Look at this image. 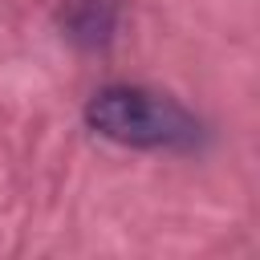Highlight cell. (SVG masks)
<instances>
[{
    "label": "cell",
    "mask_w": 260,
    "mask_h": 260,
    "mask_svg": "<svg viewBox=\"0 0 260 260\" xmlns=\"http://www.w3.org/2000/svg\"><path fill=\"white\" fill-rule=\"evenodd\" d=\"M85 126L130 150H191L203 138V122L179 98L146 85H102L85 102Z\"/></svg>",
    "instance_id": "obj_1"
},
{
    "label": "cell",
    "mask_w": 260,
    "mask_h": 260,
    "mask_svg": "<svg viewBox=\"0 0 260 260\" xmlns=\"http://www.w3.org/2000/svg\"><path fill=\"white\" fill-rule=\"evenodd\" d=\"M118 12H122L118 0H69L65 37L81 49H102L118 28Z\"/></svg>",
    "instance_id": "obj_2"
}]
</instances>
